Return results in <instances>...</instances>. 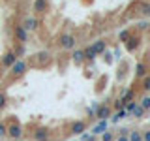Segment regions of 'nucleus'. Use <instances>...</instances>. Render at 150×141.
<instances>
[{"label":"nucleus","mask_w":150,"mask_h":141,"mask_svg":"<svg viewBox=\"0 0 150 141\" xmlns=\"http://www.w3.org/2000/svg\"><path fill=\"white\" fill-rule=\"evenodd\" d=\"M6 130H8V126L4 124V122H0V139L6 137Z\"/></svg>","instance_id":"nucleus-29"},{"label":"nucleus","mask_w":150,"mask_h":141,"mask_svg":"<svg viewBox=\"0 0 150 141\" xmlns=\"http://www.w3.org/2000/svg\"><path fill=\"white\" fill-rule=\"evenodd\" d=\"M32 137H34V141H49L51 134H49L47 128H36L34 134H32Z\"/></svg>","instance_id":"nucleus-9"},{"label":"nucleus","mask_w":150,"mask_h":141,"mask_svg":"<svg viewBox=\"0 0 150 141\" xmlns=\"http://www.w3.org/2000/svg\"><path fill=\"white\" fill-rule=\"evenodd\" d=\"M17 56H15V53H13V51H6V53H4V56H2V60H0V66H2V68H11L13 64L17 62Z\"/></svg>","instance_id":"nucleus-5"},{"label":"nucleus","mask_w":150,"mask_h":141,"mask_svg":"<svg viewBox=\"0 0 150 141\" xmlns=\"http://www.w3.org/2000/svg\"><path fill=\"white\" fill-rule=\"evenodd\" d=\"M148 30H150V26H148Z\"/></svg>","instance_id":"nucleus-34"},{"label":"nucleus","mask_w":150,"mask_h":141,"mask_svg":"<svg viewBox=\"0 0 150 141\" xmlns=\"http://www.w3.org/2000/svg\"><path fill=\"white\" fill-rule=\"evenodd\" d=\"M23 135H25V132H23V126L19 124V122H11V124L8 126L6 130V137H11V139H23Z\"/></svg>","instance_id":"nucleus-2"},{"label":"nucleus","mask_w":150,"mask_h":141,"mask_svg":"<svg viewBox=\"0 0 150 141\" xmlns=\"http://www.w3.org/2000/svg\"><path fill=\"white\" fill-rule=\"evenodd\" d=\"M34 56H36V60H38L40 64H43V62H49L51 53H49V51H38V53H36Z\"/></svg>","instance_id":"nucleus-15"},{"label":"nucleus","mask_w":150,"mask_h":141,"mask_svg":"<svg viewBox=\"0 0 150 141\" xmlns=\"http://www.w3.org/2000/svg\"><path fill=\"white\" fill-rule=\"evenodd\" d=\"M116 141H129V139H128V135H118Z\"/></svg>","instance_id":"nucleus-32"},{"label":"nucleus","mask_w":150,"mask_h":141,"mask_svg":"<svg viewBox=\"0 0 150 141\" xmlns=\"http://www.w3.org/2000/svg\"><path fill=\"white\" fill-rule=\"evenodd\" d=\"M96 117L98 120H107L111 117V107L107 105V103H101V105H98V109H96Z\"/></svg>","instance_id":"nucleus-6"},{"label":"nucleus","mask_w":150,"mask_h":141,"mask_svg":"<svg viewBox=\"0 0 150 141\" xmlns=\"http://www.w3.org/2000/svg\"><path fill=\"white\" fill-rule=\"evenodd\" d=\"M90 47L94 49V53H96V55L105 53V49H107V41H105V40H96V41H94V43H92Z\"/></svg>","instance_id":"nucleus-13"},{"label":"nucleus","mask_w":150,"mask_h":141,"mask_svg":"<svg viewBox=\"0 0 150 141\" xmlns=\"http://www.w3.org/2000/svg\"><path fill=\"white\" fill-rule=\"evenodd\" d=\"M32 9H34L36 15H41V13H45L47 9H49V0H34V4H32Z\"/></svg>","instance_id":"nucleus-7"},{"label":"nucleus","mask_w":150,"mask_h":141,"mask_svg":"<svg viewBox=\"0 0 150 141\" xmlns=\"http://www.w3.org/2000/svg\"><path fill=\"white\" fill-rule=\"evenodd\" d=\"M75 36L73 34H69V32H66V34H60V38H58V45L62 47V49H66V51H71V49H75Z\"/></svg>","instance_id":"nucleus-1"},{"label":"nucleus","mask_w":150,"mask_h":141,"mask_svg":"<svg viewBox=\"0 0 150 141\" xmlns=\"http://www.w3.org/2000/svg\"><path fill=\"white\" fill-rule=\"evenodd\" d=\"M148 98H150V96H148Z\"/></svg>","instance_id":"nucleus-35"},{"label":"nucleus","mask_w":150,"mask_h":141,"mask_svg":"<svg viewBox=\"0 0 150 141\" xmlns=\"http://www.w3.org/2000/svg\"><path fill=\"white\" fill-rule=\"evenodd\" d=\"M13 53H15L17 58H19V56H23V55H25V45H23V43H19V45L15 47V49H13Z\"/></svg>","instance_id":"nucleus-24"},{"label":"nucleus","mask_w":150,"mask_h":141,"mask_svg":"<svg viewBox=\"0 0 150 141\" xmlns=\"http://www.w3.org/2000/svg\"><path fill=\"white\" fill-rule=\"evenodd\" d=\"M13 38H15L19 43L25 45L26 41H28V32H26L21 25H15V26H13Z\"/></svg>","instance_id":"nucleus-4"},{"label":"nucleus","mask_w":150,"mask_h":141,"mask_svg":"<svg viewBox=\"0 0 150 141\" xmlns=\"http://www.w3.org/2000/svg\"><path fill=\"white\" fill-rule=\"evenodd\" d=\"M139 11L143 13L144 17H148L150 15V2H143V4H141V8H139Z\"/></svg>","instance_id":"nucleus-21"},{"label":"nucleus","mask_w":150,"mask_h":141,"mask_svg":"<svg viewBox=\"0 0 150 141\" xmlns=\"http://www.w3.org/2000/svg\"><path fill=\"white\" fill-rule=\"evenodd\" d=\"M129 36H131V34H129V30H122L120 34H118V41H122V43H124V41L128 40Z\"/></svg>","instance_id":"nucleus-26"},{"label":"nucleus","mask_w":150,"mask_h":141,"mask_svg":"<svg viewBox=\"0 0 150 141\" xmlns=\"http://www.w3.org/2000/svg\"><path fill=\"white\" fill-rule=\"evenodd\" d=\"M0 75H2V66H0Z\"/></svg>","instance_id":"nucleus-33"},{"label":"nucleus","mask_w":150,"mask_h":141,"mask_svg":"<svg viewBox=\"0 0 150 141\" xmlns=\"http://www.w3.org/2000/svg\"><path fill=\"white\" fill-rule=\"evenodd\" d=\"M6 105H8V96L4 92H0V111L6 109Z\"/></svg>","instance_id":"nucleus-23"},{"label":"nucleus","mask_w":150,"mask_h":141,"mask_svg":"<svg viewBox=\"0 0 150 141\" xmlns=\"http://www.w3.org/2000/svg\"><path fill=\"white\" fill-rule=\"evenodd\" d=\"M139 43H141V38L139 36H129L128 40L124 41V47H126V51H128V53H133V51L139 47Z\"/></svg>","instance_id":"nucleus-8"},{"label":"nucleus","mask_w":150,"mask_h":141,"mask_svg":"<svg viewBox=\"0 0 150 141\" xmlns=\"http://www.w3.org/2000/svg\"><path fill=\"white\" fill-rule=\"evenodd\" d=\"M133 98H135V88H128V90L122 92V96L118 98V100L124 103V107H126V103H128V102H133Z\"/></svg>","instance_id":"nucleus-12"},{"label":"nucleus","mask_w":150,"mask_h":141,"mask_svg":"<svg viewBox=\"0 0 150 141\" xmlns=\"http://www.w3.org/2000/svg\"><path fill=\"white\" fill-rule=\"evenodd\" d=\"M112 139H115V135L111 132H103L101 134V141H112Z\"/></svg>","instance_id":"nucleus-28"},{"label":"nucleus","mask_w":150,"mask_h":141,"mask_svg":"<svg viewBox=\"0 0 150 141\" xmlns=\"http://www.w3.org/2000/svg\"><path fill=\"white\" fill-rule=\"evenodd\" d=\"M115 107H116V109L120 111V109H124V103H122L120 100H116V102H115Z\"/></svg>","instance_id":"nucleus-31"},{"label":"nucleus","mask_w":150,"mask_h":141,"mask_svg":"<svg viewBox=\"0 0 150 141\" xmlns=\"http://www.w3.org/2000/svg\"><path fill=\"white\" fill-rule=\"evenodd\" d=\"M146 72H148V68H146L144 62H139L135 66V75H137V77H146Z\"/></svg>","instance_id":"nucleus-16"},{"label":"nucleus","mask_w":150,"mask_h":141,"mask_svg":"<svg viewBox=\"0 0 150 141\" xmlns=\"http://www.w3.org/2000/svg\"><path fill=\"white\" fill-rule=\"evenodd\" d=\"M103 132H107V120H100L96 126H94V130H92V135H100L103 134Z\"/></svg>","instance_id":"nucleus-14"},{"label":"nucleus","mask_w":150,"mask_h":141,"mask_svg":"<svg viewBox=\"0 0 150 141\" xmlns=\"http://www.w3.org/2000/svg\"><path fill=\"white\" fill-rule=\"evenodd\" d=\"M126 115H128V113H126L124 109H120V111H116V113H115V115H112V119H111V122H115V124H116V122H118L120 119H124V117H126Z\"/></svg>","instance_id":"nucleus-20"},{"label":"nucleus","mask_w":150,"mask_h":141,"mask_svg":"<svg viewBox=\"0 0 150 141\" xmlns=\"http://www.w3.org/2000/svg\"><path fill=\"white\" fill-rule=\"evenodd\" d=\"M84 130H86V122L84 120H75L71 124V134L73 135H81Z\"/></svg>","instance_id":"nucleus-11"},{"label":"nucleus","mask_w":150,"mask_h":141,"mask_svg":"<svg viewBox=\"0 0 150 141\" xmlns=\"http://www.w3.org/2000/svg\"><path fill=\"white\" fill-rule=\"evenodd\" d=\"M128 139L129 141H143V137H141V132H137V130L131 132V134L128 135Z\"/></svg>","instance_id":"nucleus-22"},{"label":"nucleus","mask_w":150,"mask_h":141,"mask_svg":"<svg viewBox=\"0 0 150 141\" xmlns=\"http://www.w3.org/2000/svg\"><path fill=\"white\" fill-rule=\"evenodd\" d=\"M131 115H133V117H135V119H141V117H143V115H144V109H143V107H141V105H139V103H137V105H135V107H133V109H131Z\"/></svg>","instance_id":"nucleus-19"},{"label":"nucleus","mask_w":150,"mask_h":141,"mask_svg":"<svg viewBox=\"0 0 150 141\" xmlns=\"http://www.w3.org/2000/svg\"><path fill=\"white\" fill-rule=\"evenodd\" d=\"M26 70H28V64L25 62V60H21V58H19L17 62L13 64L11 68H9V72H11L13 77H21V75H25V73H26Z\"/></svg>","instance_id":"nucleus-3"},{"label":"nucleus","mask_w":150,"mask_h":141,"mask_svg":"<svg viewBox=\"0 0 150 141\" xmlns=\"http://www.w3.org/2000/svg\"><path fill=\"white\" fill-rule=\"evenodd\" d=\"M139 105L143 107L144 111H146V109H150V98H148V96H144L143 100H141V103H139Z\"/></svg>","instance_id":"nucleus-25"},{"label":"nucleus","mask_w":150,"mask_h":141,"mask_svg":"<svg viewBox=\"0 0 150 141\" xmlns=\"http://www.w3.org/2000/svg\"><path fill=\"white\" fill-rule=\"evenodd\" d=\"M25 30L28 32V30H36L38 26H40V21H38L36 17H26L25 21H23V25H21Z\"/></svg>","instance_id":"nucleus-10"},{"label":"nucleus","mask_w":150,"mask_h":141,"mask_svg":"<svg viewBox=\"0 0 150 141\" xmlns=\"http://www.w3.org/2000/svg\"><path fill=\"white\" fill-rule=\"evenodd\" d=\"M143 90L150 92V75H146V77L143 79Z\"/></svg>","instance_id":"nucleus-27"},{"label":"nucleus","mask_w":150,"mask_h":141,"mask_svg":"<svg viewBox=\"0 0 150 141\" xmlns=\"http://www.w3.org/2000/svg\"><path fill=\"white\" fill-rule=\"evenodd\" d=\"M83 60H84L83 49H75V53H73V62H75V64H83Z\"/></svg>","instance_id":"nucleus-18"},{"label":"nucleus","mask_w":150,"mask_h":141,"mask_svg":"<svg viewBox=\"0 0 150 141\" xmlns=\"http://www.w3.org/2000/svg\"><path fill=\"white\" fill-rule=\"evenodd\" d=\"M83 55H84V58H86V60H94V58H96V53H94V49H92L90 45L83 49Z\"/></svg>","instance_id":"nucleus-17"},{"label":"nucleus","mask_w":150,"mask_h":141,"mask_svg":"<svg viewBox=\"0 0 150 141\" xmlns=\"http://www.w3.org/2000/svg\"><path fill=\"white\" fill-rule=\"evenodd\" d=\"M141 137H143V141H150V128L144 130V132H141Z\"/></svg>","instance_id":"nucleus-30"}]
</instances>
